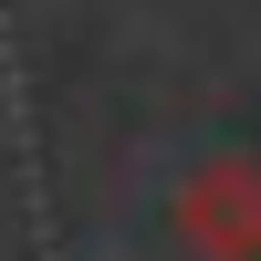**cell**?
<instances>
[{
  "label": "cell",
  "instance_id": "obj_1",
  "mask_svg": "<svg viewBox=\"0 0 261 261\" xmlns=\"http://www.w3.org/2000/svg\"><path fill=\"white\" fill-rule=\"evenodd\" d=\"M178 241L199 261H261V167L251 157H209L178 188Z\"/></svg>",
  "mask_w": 261,
  "mask_h": 261
}]
</instances>
